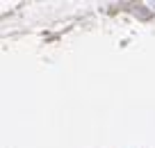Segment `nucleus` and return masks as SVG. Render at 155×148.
Segmentation results:
<instances>
[]
</instances>
